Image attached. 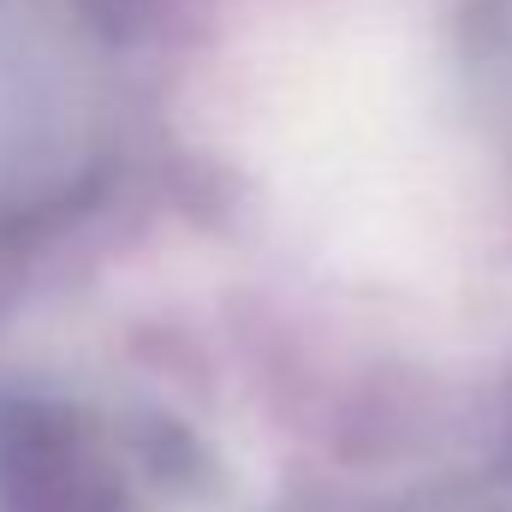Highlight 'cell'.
<instances>
[{"label":"cell","instance_id":"cell-1","mask_svg":"<svg viewBox=\"0 0 512 512\" xmlns=\"http://www.w3.org/2000/svg\"><path fill=\"white\" fill-rule=\"evenodd\" d=\"M155 471H167L155 435L66 399L0 393V512H143Z\"/></svg>","mask_w":512,"mask_h":512}]
</instances>
